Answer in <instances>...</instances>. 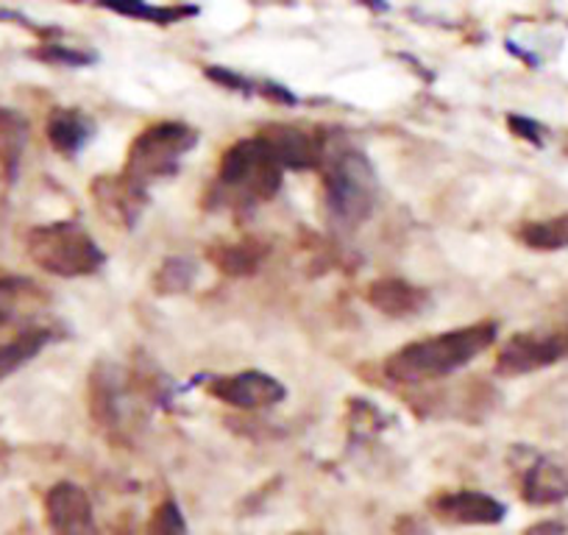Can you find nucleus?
Here are the masks:
<instances>
[{
  "instance_id": "obj_8",
  "label": "nucleus",
  "mask_w": 568,
  "mask_h": 535,
  "mask_svg": "<svg viewBox=\"0 0 568 535\" xmlns=\"http://www.w3.org/2000/svg\"><path fill=\"white\" fill-rule=\"evenodd\" d=\"M518 457V483H521V499L535 507L560 505L568 499V474L549 457L532 450H516Z\"/></svg>"
},
{
  "instance_id": "obj_23",
  "label": "nucleus",
  "mask_w": 568,
  "mask_h": 535,
  "mask_svg": "<svg viewBox=\"0 0 568 535\" xmlns=\"http://www.w3.org/2000/svg\"><path fill=\"white\" fill-rule=\"evenodd\" d=\"M37 57L45 59V62H62V64H84L92 59V57H87V53L70 51V48H62V46H45L40 53H37Z\"/></svg>"
},
{
  "instance_id": "obj_2",
  "label": "nucleus",
  "mask_w": 568,
  "mask_h": 535,
  "mask_svg": "<svg viewBox=\"0 0 568 535\" xmlns=\"http://www.w3.org/2000/svg\"><path fill=\"white\" fill-rule=\"evenodd\" d=\"M26 249H29L34 265H40L48 274L62 276V280L90 276L106 262L101 245L75 221H53L34 226L26 238Z\"/></svg>"
},
{
  "instance_id": "obj_9",
  "label": "nucleus",
  "mask_w": 568,
  "mask_h": 535,
  "mask_svg": "<svg viewBox=\"0 0 568 535\" xmlns=\"http://www.w3.org/2000/svg\"><path fill=\"white\" fill-rule=\"evenodd\" d=\"M45 516L53 535H101L90 496L75 483H57L48 491Z\"/></svg>"
},
{
  "instance_id": "obj_10",
  "label": "nucleus",
  "mask_w": 568,
  "mask_h": 535,
  "mask_svg": "<svg viewBox=\"0 0 568 535\" xmlns=\"http://www.w3.org/2000/svg\"><path fill=\"white\" fill-rule=\"evenodd\" d=\"M262 143L267 145V151L273 154V160L278 162V168H293V171H304V168H318L326 160V143L310 131L298 129V125H284L273 123L256 134Z\"/></svg>"
},
{
  "instance_id": "obj_7",
  "label": "nucleus",
  "mask_w": 568,
  "mask_h": 535,
  "mask_svg": "<svg viewBox=\"0 0 568 535\" xmlns=\"http://www.w3.org/2000/svg\"><path fill=\"white\" fill-rule=\"evenodd\" d=\"M206 393L217 402L229 407H240V411H262V407L278 405L287 391L282 382L262 371H240V374H223L212 376L206 382Z\"/></svg>"
},
{
  "instance_id": "obj_24",
  "label": "nucleus",
  "mask_w": 568,
  "mask_h": 535,
  "mask_svg": "<svg viewBox=\"0 0 568 535\" xmlns=\"http://www.w3.org/2000/svg\"><path fill=\"white\" fill-rule=\"evenodd\" d=\"M510 125H513V131H516L518 138H524V140H532V143H538L540 145V125L538 123H532V120H527V118H510Z\"/></svg>"
},
{
  "instance_id": "obj_6",
  "label": "nucleus",
  "mask_w": 568,
  "mask_h": 535,
  "mask_svg": "<svg viewBox=\"0 0 568 535\" xmlns=\"http://www.w3.org/2000/svg\"><path fill=\"white\" fill-rule=\"evenodd\" d=\"M562 360H568V326L551 332H518L501 346L496 371L505 376H521Z\"/></svg>"
},
{
  "instance_id": "obj_14",
  "label": "nucleus",
  "mask_w": 568,
  "mask_h": 535,
  "mask_svg": "<svg viewBox=\"0 0 568 535\" xmlns=\"http://www.w3.org/2000/svg\"><path fill=\"white\" fill-rule=\"evenodd\" d=\"M48 140L64 157H75L92 140V120L81 109H53L48 118Z\"/></svg>"
},
{
  "instance_id": "obj_1",
  "label": "nucleus",
  "mask_w": 568,
  "mask_h": 535,
  "mask_svg": "<svg viewBox=\"0 0 568 535\" xmlns=\"http://www.w3.org/2000/svg\"><path fill=\"white\" fill-rule=\"evenodd\" d=\"M496 335H499V326L494 321H477V324L449 330L444 335L407 343L387 357L385 374L393 382H420L455 374L457 369L488 352L496 343Z\"/></svg>"
},
{
  "instance_id": "obj_25",
  "label": "nucleus",
  "mask_w": 568,
  "mask_h": 535,
  "mask_svg": "<svg viewBox=\"0 0 568 535\" xmlns=\"http://www.w3.org/2000/svg\"><path fill=\"white\" fill-rule=\"evenodd\" d=\"M396 535H429L426 524L415 516H402L396 522Z\"/></svg>"
},
{
  "instance_id": "obj_26",
  "label": "nucleus",
  "mask_w": 568,
  "mask_h": 535,
  "mask_svg": "<svg viewBox=\"0 0 568 535\" xmlns=\"http://www.w3.org/2000/svg\"><path fill=\"white\" fill-rule=\"evenodd\" d=\"M524 535H566V524L560 522H540L532 524Z\"/></svg>"
},
{
  "instance_id": "obj_18",
  "label": "nucleus",
  "mask_w": 568,
  "mask_h": 535,
  "mask_svg": "<svg viewBox=\"0 0 568 535\" xmlns=\"http://www.w3.org/2000/svg\"><path fill=\"white\" fill-rule=\"evenodd\" d=\"M265 256V243L260 240H240V243H221L210 249V260L229 276H248L260 268Z\"/></svg>"
},
{
  "instance_id": "obj_12",
  "label": "nucleus",
  "mask_w": 568,
  "mask_h": 535,
  "mask_svg": "<svg viewBox=\"0 0 568 535\" xmlns=\"http://www.w3.org/2000/svg\"><path fill=\"white\" fill-rule=\"evenodd\" d=\"M365 299H368L371 307L390 315V319H409V315H420L429 307V293L424 287L409 285V282L396 280V276L371 282Z\"/></svg>"
},
{
  "instance_id": "obj_16",
  "label": "nucleus",
  "mask_w": 568,
  "mask_h": 535,
  "mask_svg": "<svg viewBox=\"0 0 568 535\" xmlns=\"http://www.w3.org/2000/svg\"><path fill=\"white\" fill-rule=\"evenodd\" d=\"M51 341L53 332L48 326H29V330L18 332L12 341L0 343V382L29 365Z\"/></svg>"
},
{
  "instance_id": "obj_4",
  "label": "nucleus",
  "mask_w": 568,
  "mask_h": 535,
  "mask_svg": "<svg viewBox=\"0 0 568 535\" xmlns=\"http://www.w3.org/2000/svg\"><path fill=\"white\" fill-rule=\"evenodd\" d=\"M324 201L341 226H359L376 204V173L363 151H326Z\"/></svg>"
},
{
  "instance_id": "obj_20",
  "label": "nucleus",
  "mask_w": 568,
  "mask_h": 535,
  "mask_svg": "<svg viewBox=\"0 0 568 535\" xmlns=\"http://www.w3.org/2000/svg\"><path fill=\"white\" fill-rule=\"evenodd\" d=\"M145 535H190L182 507L173 499L160 502L145 524Z\"/></svg>"
},
{
  "instance_id": "obj_5",
  "label": "nucleus",
  "mask_w": 568,
  "mask_h": 535,
  "mask_svg": "<svg viewBox=\"0 0 568 535\" xmlns=\"http://www.w3.org/2000/svg\"><path fill=\"white\" fill-rule=\"evenodd\" d=\"M199 145V131L184 123H154L142 131L131 143L125 154L123 176L145 190V184L154 179L173 176L179 171V162Z\"/></svg>"
},
{
  "instance_id": "obj_22",
  "label": "nucleus",
  "mask_w": 568,
  "mask_h": 535,
  "mask_svg": "<svg viewBox=\"0 0 568 535\" xmlns=\"http://www.w3.org/2000/svg\"><path fill=\"white\" fill-rule=\"evenodd\" d=\"M190 276H193V265L187 260H168L162 265L160 276H156V287L162 293H173V291H182L187 287Z\"/></svg>"
},
{
  "instance_id": "obj_21",
  "label": "nucleus",
  "mask_w": 568,
  "mask_h": 535,
  "mask_svg": "<svg viewBox=\"0 0 568 535\" xmlns=\"http://www.w3.org/2000/svg\"><path fill=\"white\" fill-rule=\"evenodd\" d=\"M118 12L123 14H134V18H145V20H154V23H176V20L190 18V14H199V9H190V7H114Z\"/></svg>"
},
{
  "instance_id": "obj_17",
  "label": "nucleus",
  "mask_w": 568,
  "mask_h": 535,
  "mask_svg": "<svg viewBox=\"0 0 568 535\" xmlns=\"http://www.w3.org/2000/svg\"><path fill=\"white\" fill-rule=\"evenodd\" d=\"M26 140H29V125L12 109L0 107V171L9 182H14L23 160Z\"/></svg>"
},
{
  "instance_id": "obj_11",
  "label": "nucleus",
  "mask_w": 568,
  "mask_h": 535,
  "mask_svg": "<svg viewBox=\"0 0 568 535\" xmlns=\"http://www.w3.org/2000/svg\"><path fill=\"white\" fill-rule=\"evenodd\" d=\"M429 511L446 524L488 527V524H499L505 518L507 507L483 491H444L429 499Z\"/></svg>"
},
{
  "instance_id": "obj_19",
  "label": "nucleus",
  "mask_w": 568,
  "mask_h": 535,
  "mask_svg": "<svg viewBox=\"0 0 568 535\" xmlns=\"http://www.w3.org/2000/svg\"><path fill=\"white\" fill-rule=\"evenodd\" d=\"M518 240L535 251H560L568 249V212L546 221H527L518 229Z\"/></svg>"
},
{
  "instance_id": "obj_15",
  "label": "nucleus",
  "mask_w": 568,
  "mask_h": 535,
  "mask_svg": "<svg viewBox=\"0 0 568 535\" xmlns=\"http://www.w3.org/2000/svg\"><path fill=\"white\" fill-rule=\"evenodd\" d=\"M45 299L42 287L26 276H0V330L37 310Z\"/></svg>"
},
{
  "instance_id": "obj_13",
  "label": "nucleus",
  "mask_w": 568,
  "mask_h": 535,
  "mask_svg": "<svg viewBox=\"0 0 568 535\" xmlns=\"http://www.w3.org/2000/svg\"><path fill=\"white\" fill-rule=\"evenodd\" d=\"M92 195H95L103 215L118 221L120 226H131L140 218L145 201H149L145 190L136 188L125 176H101L92 184Z\"/></svg>"
},
{
  "instance_id": "obj_3",
  "label": "nucleus",
  "mask_w": 568,
  "mask_h": 535,
  "mask_svg": "<svg viewBox=\"0 0 568 535\" xmlns=\"http://www.w3.org/2000/svg\"><path fill=\"white\" fill-rule=\"evenodd\" d=\"M215 182L221 204H256L278 193L282 168L260 138H248L223 154Z\"/></svg>"
}]
</instances>
